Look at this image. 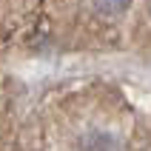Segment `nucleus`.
<instances>
[{
  "mask_svg": "<svg viewBox=\"0 0 151 151\" xmlns=\"http://www.w3.org/2000/svg\"><path fill=\"white\" fill-rule=\"evenodd\" d=\"M83 151H123V140L109 131H91L88 137H83Z\"/></svg>",
  "mask_w": 151,
  "mask_h": 151,
  "instance_id": "1",
  "label": "nucleus"
},
{
  "mask_svg": "<svg viewBox=\"0 0 151 151\" xmlns=\"http://www.w3.org/2000/svg\"><path fill=\"white\" fill-rule=\"evenodd\" d=\"M131 3H134V0H91L94 12L103 14V17H120V14H126L128 9H131Z\"/></svg>",
  "mask_w": 151,
  "mask_h": 151,
  "instance_id": "2",
  "label": "nucleus"
}]
</instances>
